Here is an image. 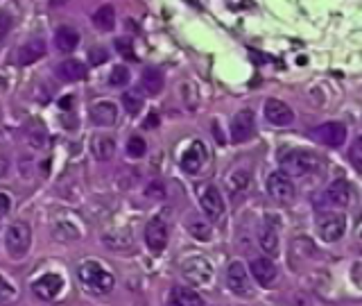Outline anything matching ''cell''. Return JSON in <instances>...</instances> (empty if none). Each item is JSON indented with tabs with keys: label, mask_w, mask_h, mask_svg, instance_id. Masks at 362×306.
Instances as JSON below:
<instances>
[{
	"label": "cell",
	"mask_w": 362,
	"mask_h": 306,
	"mask_svg": "<svg viewBox=\"0 0 362 306\" xmlns=\"http://www.w3.org/2000/svg\"><path fill=\"white\" fill-rule=\"evenodd\" d=\"M281 173H286L290 179L292 177H303V175H313L320 170L322 162L320 157L310 150H301V147H292L281 154Z\"/></svg>",
	"instance_id": "obj_2"
},
{
	"label": "cell",
	"mask_w": 362,
	"mask_h": 306,
	"mask_svg": "<svg viewBox=\"0 0 362 306\" xmlns=\"http://www.w3.org/2000/svg\"><path fill=\"white\" fill-rule=\"evenodd\" d=\"M122 105L129 113H139L143 107V98L139 94H134V91H127V94H122Z\"/></svg>",
	"instance_id": "obj_30"
},
{
	"label": "cell",
	"mask_w": 362,
	"mask_h": 306,
	"mask_svg": "<svg viewBox=\"0 0 362 306\" xmlns=\"http://www.w3.org/2000/svg\"><path fill=\"white\" fill-rule=\"evenodd\" d=\"M16 288L14 286H11V283L3 277V275H0V306H3V304H9V302H14L16 300Z\"/></svg>",
	"instance_id": "obj_31"
},
{
	"label": "cell",
	"mask_w": 362,
	"mask_h": 306,
	"mask_svg": "<svg viewBox=\"0 0 362 306\" xmlns=\"http://www.w3.org/2000/svg\"><path fill=\"white\" fill-rule=\"evenodd\" d=\"M360 150H362V139H356L354 145H351V152H349L351 164H354L356 170H362V154H360Z\"/></svg>",
	"instance_id": "obj_32"
},
{
	"label": "cell",
	"mask_w": 362,
	"mask_h": 306,
	"mask_svg": "<svg viewBox=\"0 0 362 306\" xmlns=\"http://www.w3.org/2000/svg\"><path fill=\"white\" fill-rule=\"evenodd\" d=\"M206 162H209V152H206V147H204L202 141H192L184 150V154H181V159H179L181 168H184L186 173H190V175L199 173V170L206 166Z\"/></svg>",
	"instance_id": "obj_14"
},
{
	"label": "cell",
	"mask_w": 362,
	"mask_h": 306,
	"mask_svg": "<svg viewBox=\"0 0 362 306\" xmlns=\"http://www.w3.org/2000/svg\"><path fill=\"white\" fill-rule=\"evenodd\" d=\"M107 52H105V48H95L93 52H90V64H102L107 60Z\"/></svg>",
	"instance_id": "obj_36"
},
{
	"label": "cell",
	"mask_w": 362,
	"mask_h": 306,
	"mask_svg": "<svg viewBox=\"0 0 362 306\" xmlns=\"http://www.w3.org/2000/svg\"><path fill=\"white\" fill-rule=\"evenodd\" d=\"M181 275L192 288H211L215 272L213 266L204 256H190L181 264Z\"/></svg>",
	"instance_id": "obj_3"
},
{
	"label": "cell",
	"mask_w": 362,
	"mask_h": 306,
	"mask_svg": "<svg viewBox=\"0 0 362 306\" xmlns=\"http://www.w3.org/2000/svg\"><path fill=\"white\" fill-rule=\"evenodd\" d=\"M88 116L95 125H100V128H111V125H116L118 107L113 105L111 100H98L95 105H90Z\"/></svg>",
	"instance_id": "obj_17"
},
{
	"label": "cell",
	"mask_w": 362,
	"mask_h": 306,
	"mask_svg": "<svg viewBox=\"0 0 362 306\" xmlns=\"http://www.w3.org/2000/svg\"><path fill=\"white\" fill-rule=\"evenodd\" d=\"M79 43V32L71 26H62L54 32V45L59 52H73Z\"/></svg>",
	"instance_id": "obj_22"
},
{
	"label": "cell",
	"mask_w": 362,
	"mask_h": 306,
	"mask_svg": "<svg viewBox=\"0 0 362 306\" xmlns=\"http://www.w3.org/2000/svg\"><path fill=\"white\" fill-rule=\"evenodd\" d=\"M249 275H254L263 288H272L279 281V268L269 256H258L249 264Z\"/></svg>",
	"instance_id": "obj_13"
},
{
	"label": "cell",
	"mask_w": 362,
	"mask_h": 306,
	"mask_svg": "<svg viewBox=\"0 0 362 306\" xmlns=\"http://www.w3.org/2000/svg\"><path fill=\"white\" fill-rule=\"evenodd\" d=\"M141 89L147 96H158L163 89V73L158 68H145L141 75Z\"/></svg>",
	"instance_id": "obj_24"
},
{
	"label": "cell",
	"mask_w": 362,
	"mask_h": 306,
	"mask_svg": "<svg viewBox=\"0 0 362 306\" xmlns=\"http://www.w3.org/2000/svg\"><path fill=\"white\" fill-rule=\"evenodd\" d=\"M256 132V118L252 109H240L231 118V141L233 143H247Z\"/></svg>",
	"instance_id": "obj_12"
},
{
	"label": "cell",
	"mask_w": 362,
	"mask_h": 306,
	"mask_svg": "<svg viewBox=\"0 0 362 306\" xmlns=\"http://www.w3.org/2000/svg\"><path fill=\"white\" fill-rule=\"evenodd\" d=\"M186 227H188V234H190L192 238H197V241H211V234H213L211 225H209L206 220H202L199 215H195V218H190Z\"/></svg>",
	"instance_id": "obj_26"
},
{
	"label": "cell",
	"mask_w": 362,
	"mask_h": 306,
	"mask_svg": "<svg viewBox=\"0 0 362 306\" xmlns=\"http://www.w3.org/2000/svg\"><path fill=\"white\" fill-rule=\"evenodd\" d=\"M258 243H260V247H263L269 256H276L279 254V222L276 220L274 222L265 220V225L260 227Z\"/></svg>",
	"instance_id": "obj_20"
},
{
	"label": "cell",
	"mask_w": 362,
	"mask_h": 306,
	"mask_svg": "<svg viewBox=\"0 0 362 306\" xmlns=\"http://www.w3.org/2000/svg\"><path fill=\"white\" fill-rule=\"evenodd\" d=\"M32 245V230L25 220H14L5 232V247L11 259H23L30 252Z\"/></svg>",
	"instance_id": "obj_4"
},
{
	"label": "cell",
	"mask_w": 362,
	"mask_h": 306,
	"mask_svg": "<svg viewBox=\"0 0 362 306\" xmlns=\"http://www.w3.org/2000/svg\"><path fill=\"white\" fill-rule=\"evenodd\" d=\"M93 23H95V28H100L102 32L113 30V26H116L113 7H111V5H102V7H98V9H95V14H93Z\"/></svg>",
	"instance_id": "obj_25"
},
{
	"label": "cell",
	"mask_w": 362,
	"mask_h": 306,
	"mask_svg": "<svg viewBox=\"0 0 362 306\" xmlns=\"http://www.w3.org/2000/svg\"><path fill=\"white\" fill-rule=\"evenodd\" d=\"M90 152L98 159V162H109L116 154V141L111 139L109 134H98L93 141H90Z\"/></svg>",
	"instance_id": "obj_21"
},
{
	"label": "cell",
	"mask_w": 362,
	"mask_h": 306,
	"mask_svg": "<svg viewBox=\"0 0 362 306\" xmlns=\"http://www.w3.org/2000/svg\"><path fill=\"white\" fill-rule=\"evenodd\" d=\"M310 136L317 143H324L328 147H339L346 141V125L337 120H328L317 125L315 130H310Z\"/></svg>",
	"instance_id": "obj_8"
},
{
	"label": "cell",
	"mask_w": 362,
	"mask_h": 306,
	"mask_svg": "<svg viewBox=\"0 0 362 306\" xmlns=\"http://www.w3.org/2000/svg\"><path fill=\"white\" fill-rule=\"evenodd\" d=\"M267 193L276 202H292L294 196H297V188H294V181L286 173L276 170V173L267 175Z\"/></svg>",
	"instance_id": "obj_11"
},
{
	"label": "cell",
	"mask_w": 362,
	"mask_h": 306,
	"mask_svg": "<svg viewBox=\"0 0 362 306\" xmlns=\"http://www.w3.org/2000/svg\"><path fill=\"white\" fill-rule=\"evenodd\" d=\"M77 277L82 281V286L93 295H109L113 288H116V277H113V272L95 259L79 264Z\"/></svg>",
	"instance_id": "obj_1"
},
{
	"label": "cell",
	"mask_w": 362,
	"mask_h": 306,
	"mask_svg": "<svg viewBox=\"0 0 362 306\" xmlns=\"http://www.w3.org/2000/svg\"><path fill=\"white\" fill-rule=\"evenodd\" d=\"M147 128H156V116H150V120H147Z\"/></svg>",
	"instance_id": "obj_37"
},
{
	"label": "cell",
	"mask_w": 362,
	"mask_h": 306,
	"mask_svg": "<svg viewBox=\"0 0 362 306\" xmlns=\"http://www.w3.org/2000/svg\"><path fill=\"white\" fill-rule=\"evenodd\" d=\"M199 204H202V211L209 218V222H222L226 204H224V198H222L218 186L211 184V186L204 188V193L199 196Z\"/></svg>",
	"instance_id": "obj_10"
},
{
	"label": "cell",
	"mask_w": 362,
	"mask_h": 306,
	"mask_svg": "<svg viewBox=\"0 0 362 306\" xmlns=\"http://www.w3.org/2000/svg\"><path fill=\"white\" fill-rule=\"evenodd\" d=\"M226 288L233 295H240V298H252L254 295L252 275H249V270L243 261L235 259L229 264V268H226Z\"/></svg>",
	"instance_id": "obj_6"
},
{
	"label": "cell",
	"mask_w": 362,
	"mask_h": 306,
	"mask_svg": "<svg viewBox=\"0 0 362 306\" xmlns=\"http://www.w3.org/2000/svg\"><path fill=\"white\" fill-rule=\"evenodd\" d=\"M351 196H354V191H351V184L346 179H335L324 191L326 204H331V207H337V209L346 207V204L351 202Z\"/></svg>",
	"instance_id": "obj_16"
},
{
	"label": "cell",
	"mask_w": 362,
	"mask_h": 306,
	"mask_svg": "<svg viewBox=\"0 0 362 306\" xmlns=\"http://www.w3.org/2000/svg\"><path fill=\"white\" fill-rule=\"evenodd\" d=\"M346 232V218L342 213H324L317 220V234L324 243H335Z\"/></svg>",
	"instance_id": "obj_9"
},
{
	"label": "cell",
	"mask_w": 362,
	"mask_h": 306,
	"mask_svg": "<svg viewBox=\"0 0 362 306\" xmlns=\"http://www.w3.org/2000/svg\"><path fill=\"white\" fill-rule=\"evenodd\" d=\"M116 48H118V52L122 55V57H129V60H139V57L134 55V48H132V43L127 41V39H116Z\"/></svg>",
	"instance_id": "obj_33"
},
{
	"label": "cell",
	"mask_w": 362,
	"mask_h": 306,
	"mask_svg": "<svg viewBox=\"0 0 362 306\" xmlns=\"http://www.w3.org/2000/svg\"><path fill=\"white\" fill-rule=\"evenodd\" d=\"M45 55V43L43 39H32L28 43H23L14 55V64L18 66H30Z\"/></svg>",
	"instance_id": "obj_19"
},
{
	"label": "cell",
	"mask_w": 362,
	"mask_h": 306,
	"mask_svg": "<svg viewBox=\"0 0 362 306\" xmlns=\"http://www.w3.org/2000/svg\"><path fill=\"white\" fill-rule=\"evenodd\" d=\"M168 306H206V302L195 288L175 286L168 295Z\"/></svg>",
	"instance_id": "obj_18"
},
{
	"label": "cell",
	"mask_w": 362,
	"mask_h": 306,
	"mask_svg": "<svg viewBox=\"0 0 362 306\" xmlns=\"http://www.w3.org/2000/svg\"><path fill=\"white\" fill-rule=\"evenodd\" d=\"M170 241V222L163 213L152 215L145 225V243L154 254H161Z\"/></svg>",
	"instance_id": "obj_5"
},
{
	"label": "cell",
	"mask_w": 362,
	"mask_h": 306,
	"mask_svg": "<svg viewBox=\"0 0 362 306\" xmlns=\"http://www.w3.org/2000/svg\"><path fill=\"white\" fill-rule=\"evenodd\" d=\"M145 152H147L145 139H141V136H132L129 143H127V154L132 159H141V157H145Z\"/></svg>",
	"instance_id": "obj_29"
},
{
	"label": "cell",
	"mask_w": 362,
	"mask_h": 306,
	"mask_svg": "<svg viewBox=\"0 0 362 306\" xmlns=\"http://www.w3.org/2000/svg\"><path fill=\"white\" fill-rule=\"evenodd\" d=\"M265 118L272 125H276V128H288V125H292V120H294V111L283 100L267 98L265 100Z\"/></svg>",
	"instance_id": "obj_15"
},
{
	"label": "cell",
	"mask_w": 362,
	"mask_h": 306,
	"mask_svg": "<svg viewBox=\"0 0 362 306\" xmlns=\"http://www.w3.org/2000/svg\"><path fill=\"white\" fill-rule=\"evenodd\" d=\"M9 30H11V18L5 11H0V39H5Z\"/></svg>",
	"instance_id": "obj_34"
},
{
	"label": "cell",
	"mask_w": 362,
	"mask_h": 306,
	"mask_svg": "<svg viewBox=\"0 0 362 306\" xmlns=\"http://www.w3.org/2000/svg\"><path fill=\"white\" fill-rule=\"evenodd\" d=\"M9 207H11V200L7 193H0V220L5 218V215L9 213Z\"/></svg>",
	"instance_id": "obj_35"
},
{
	"label": "cell",
	"mask_w": 362,
	"mask_h": 306,
	"mask_svg": "<svg viewBox=\"0 0 362 306\" xmlns=\"http://www.w3.org/2000/svg\"><path fill=\"white\" fill-rule=\"evenodd\" d=\"M129 82V68L124 66H116L113 71L109 73V84L111 86H127Z\"/></svg>",
	"instance_id": "obj_28"
},
{
	"label": "cell",
	"mask_w": 362,
	"mask_h": 306,
	"mask_svg": "<svg viewBox=\"0 0 362 306\" xmlns=\"http://www.w3.org/2000/svg\"><path fill=\"white\" fill-rule=\"evenodd\" d=\"M64 286H66V281L59 272H45V275L32 281V293L43 302H52L62 295Z\"/></svg>",
	"instance_id": "obj_7"
},
{
	"label": "cell",
	"mask_w": 362,
	"mask_h": 306,
	"mask_svg": "<svg viewBox=\"0 0 362 306\" xmlns=\"http://www.w3.org/2000/svg\"><path fill=\"white\" fill-rule=\"evenodd\" d=\"M247 184H249V175L245 170H235V173H231L229 179H226V186H229L231 193H240Z\"/></svg>",
	"instance_id": "obj_27"
},
{
	"label": "cell",
	"mask_w": 362,
	"mask_h": 306,
	"mask_svg": "<svg viewBox=\"0 0 362 306\" xmlns=\"http://www.w3.org/2000/svg\"><path fill=\"white\" fill-rule=\"evenodd\" d=\"M57 77L64 79V82H79V79L86 77V66L77 60H66L57 66Z\"/></svg>",
	"instance_id": "obj_23"
}]
</instances>
